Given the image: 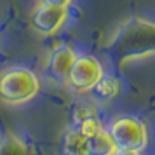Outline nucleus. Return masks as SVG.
<instances>
[{
    "label": "nucleus",
    "mask_w": 155,
    "mask_h": 155,
    "mask_svg": "<svg viewBox=\"0 0 155 155\" xmlns=\"http://www.w3.org/2000/svg\"><path fill=\"white\" fill-rule=\"evenodd\" d=\"M73 127H75L82 136H85V138H92L94 134H98L99 131L103 129V124H101V120H99V117H98V112H96V113H92V115H89V117L82 119L78 124H75Z\"/></svg>",
    "instance_id": "nucleus-10"
},
{
    "label": "nucleus",
    "mask_w": 155,
    "mask_h": 155,
    "mask_svg": "<svg viewBox=\"0 0 155 155\" xmlns=\"http://www.w3.org/2000/svg\"><path fill=\"white\" fill-rule=\"evenodd\" d=\"M0 155H31L28 143L14 133L0 134Z\"/></svg>",
    "instance_id": "nucleus-8"
},
{
    "label": "nucleus",
    "mask_w": 155,
    "mask_h": 155,
    "mask_svg": "<svg viewBox=\"0 0 155 155\" xmlns=\"http://www.w3.org/2000/svg\"><path fill=\"white\" fill-rule=\"evenodd\" d=\"M63 152L64 155H87V138L75 127L68 129L63 134Z\"/></svg>",
    "instance_id": "nucleus-9"
},
{
    "label": "nucleus",
    "mask_w": 155,
    "mask_h": 155,
    "mask_svg": "<svg viewBox=\"0 0 155 155\" xmlns=\"http://www.w3.org/2000/svg\"><path fill=\"white\" fill-rule=\"evenodd\" d=\"M120 92V82L117 77L113 75H103L99 78L96 85L91 89V94L94 96L96 101H101V103H108L119 96Z\"/></svg>",
    "instance_id": "nucleus-6"
},
{
    "label": "nucleus",
    "mask_w": 155,
    "mask_h": 155,
    "mask_svg": "<svg viewBox=\"0 0 155 155\" xmlns=\"http://www.w3.org/2000/svg\"><path fill=\"white\" fill-rule=\"evenodd\" d=\"M103 75L105 70L98 58L91 54H77L66 78V85L77 94H87Z\"/></svg>",
    "instance_id": "nucleus-3"
},
{
    "label": "nucleus",
    "mask_w": 155,
    "mask_h": 155,
    "mask_svg": "<svg viewBox=\"0 0 155 155\" xmlns=\"http://www.w3.org/2000/svg\"><path fill=\"white\" fill-rule=\"evenodd\" d=\"M42 4H51V5H59V7H68L73 0H40Z\"/></svg>",
    "instance_id": "nucleus-11"
},
{
    "label": "nucleus",
    "mask_w": 155,
    "mask_h": 155,
    "mask_svg": "<svg viewBox=\"0 0 155 155\" xmlns=\"http://www.w3.org/2000/svg\"><path fill=\"white\" fill-rule=\"evenodd\" d=\"M113 155H143V153L136 152V150H117Z\"/></svg>",
    "instance_id": "nucleus-12"
},
{
    "label": "nucleus",
    "mask_w": 155,
    "mask_h": 155,
    "mask_svg": "<svg viewBox=\"0 0 155 155\" xmlns=\"http://www.w3.org/2000/svg\"><path fill=\"white\" fill-rule=\"evenodd\" d=\"M77 58V52L70 45H56L49 52L45 61V73L47 77L56 84H66L68 73L71 70V64Z\"/></svg>",
    "instance_id": "nucleus-5"
},
{
    "label": "nucleus",
    "mask_w": 155,
    "mask_h": 155,
    "mask_svg": "<svg viewBox=\"0 0 155 155\" xmlns=\"http://www.w3.org/2000/svg\"><path fill=\"white\" fill-rule=\"evenodd\" d=\"M112 136L117 150L143 152L148 145L147 124L134 115H119L110 122L106 129Z\"/></svg>",
    "instance_id": "nucleus-2"
},
{
    "label": "nucleus",
    "mask_w": 155,
    "mask_h": 155,
    "mask_svg": "<svg viewBox=\"0 0 155 155\" xmlns=\"http://www.w3.org/2000/svg\"><path fill=\"white\" fill-rule=\"evenodd\" d=\"M117 147L106 129H101L92 138H87V155H113Z\"/></svg>",
    "instance_id": "nucleus-7"
},
{
    "label": "nucleus",
    "mask_w": 155,
    "mask_h": 155,
    "mask_svg": "<svg viewBox=\"0 0 155 155\" xmlns=\"http://www.w3.org/2000/svg\"><path fill=\"white\" fill-rule=\"evenodd\" d=\"M40 92V78L26 66H11L0 73V101L9 106L25 105Z\"/></svg>",
    "instance_id": "nucleus-1"
},
{
    "label": "nucleus",
    "mask_w": 155,
    "mask_h": 155,
    "mask_svg": "<svg viewBox=\"0 0 155 155\" xmlns=\"http://www.w3.org/2000/svg\"><path fill=\"white\" fill-rule=\"evenodd\" d=\"M66 19H68V7L38 2L30 16V25L35 33L42 37H51L63 28Z\"/></svg>",
    "instance_id": "nucleus-4"
}]
</instances>
